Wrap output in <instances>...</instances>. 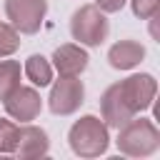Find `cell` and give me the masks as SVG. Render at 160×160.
Returning a JSON list of instances; mask_svg holds the SVG:
<instances>
[{
	"label": "cell",
	"instance_id": "obj_6",
	"mask_svg": "<svg viewBox=\"0 0 160 160\" xmlns=\"http://www.w3.org/2000/svg\"><path fill=\"white\" fill-rule=\"evenodd\" d=\"M5 112L15 122H32L42 110V98L35 90V85H18L5 100Z\"/></svg>",
	"mask_w": 160,
	"mask_h": 160
},
{
	"label": "cell",
	"instance_id": "obj_15",
	"mask_svg": "<svg viewBox=\"0 0 160 160\" xmlns=\"http://www.w3.org/2000/svg\"><path fill=\"white\" fill-rule=\"evenodd\" d=\"M18 122L15 120H5L0 118V152L8 155V152H15V145H18Z\"/></svg>",
	"mask_w": 160,
	"mask_h": 160
},
{
	"label": "cell",
	"instance_id": "obj_5",
	"mask_svg": "<svg viewBox=\"0 0 160 160\" xmlns=\"http://www.w3.org/2000/svg\"><path fill=\"white\" fill-rule=\"evenodd\" d=\"M5 15L20 35H35L48 15V0H5Z\"/></svg>",
	"mask_w": 160,
	"mask_h": 160
},
{
	"label": "cell",
	"instance_id": "obj_17",
	"mask_svg": "<svg viewBox=\"0 0 160 160\" xmlns=\"http://www.w3.org/2000/svg\"><path fill=\"white\" fill-rule=\"evenodd\" d=\"M125 2H128V0H95V5H98L102 12H118V10H122Z\"/></svg>",
	"mask_w": 160,
	"mask_h": 160
},
{
	"label": "cell",
	"instance_id": "obj_12",
	"mask_svg": "<svg viewBox=\"0 0 160 160\" xmlns=\"http://www.w3.org/2000/svg\"><path fill=\"white\" fill-rule=\"evenodd\" d=\"M22 72H25V78L35 85V88H48L50 82H52V62L45 58V55H30L28 60H25V65H22Z\"/></svg>",
	"mask_w": 160,
	"mask_h": 160
},
{
	"label": "cell",
	"instance_id": "obj_10",
	"mask_svg": "<svg viewBox=\"0 0 160 160\" xmlns=\"http://www.w3.org/2000/svg\"><path fill=\"white\" fill-rule=\"evenodd\" d=\"M50 152V138L42 128L32 125V122H22L18 128V145H15V155L20 158H42Z\"/></svg>",
	"mask_w": 160,
	"mask_h": 160
},
{
	"label": "cell",
	"instance_id": "obj_1",
	"mask_svg": "<svg viewBox=\"0 0 160 160\" xmlns=\"http://www.w3.org/2000/svg\"><path fill=\"white\" fill-rule=\"evenodd\" d=\"M110 128L98 115H82L68 130L70 150L80 158H100L110 148Z\"/></svg>",
	"mask_w": 160,
	"mask_h": 160
},
{
	"label": "cell",
	"instance_id": "obj_8",
	"mask_svg": "<svg viewBox=\"0 0 160 160\" xmlns=\"http://www.w3.org/2000/svg\"><path fill=\"white\" fill-rule=\"evenodd\" d=\"M100 115H102V122L108 128H122L128 120H132L138 112L130 108V102L125 100L122 90L118 82H112L102 95H100Z\"/></svg>",
	"mask_w": 160,
	"mask_h": 160
},
{
	"label": "cell",
	"instance_id": "obj_3",
	"mask_svg": "<svg viewBox=\"0 0 160 160\" xmlns=\"http://www.w3.org/2000/svg\"><path fill=\"white\" fill-rule=\"evenodd\" d=\"M70 35L82 48H98L110 35V22L98 5H80L70 18Z\"/></svg>",
	"mask_w": 160,
	"mask_h": 160
},
{
	"label": "cell",
	"instance_id": "obj_16",
	"mask_svg": "<svg viewBox=\"0 0 160 160\" xmlns=\"http://www.w3.org/2000/svg\"><path fill=\"white\" fill-rule=\"evenodd\" d=\"M130 8H132V15L140 18V20H150L158 15V8H160V0H130Z\"/></svg>",
	"mask_w": 160,
	"mask_h": 160
},
{
	"label": "cell",
	"instance_id": "obj_14",
	"mask_svg": "<svg viewBox=\"0 0 160 160\" xmlns=\"http://www.w3.org/2000/svg\"><path fill=\"white\" fill-rule=\"evenodd\" d=\"M20 48V32L10 22H0V58H10Z\"/></svg>",
	"mask_w": 160,
	"mask_h": 160
},
{
	"label": "cell",
	"instance_id": "obj_2",
	"mask_svg": "<svg viewBox=\"0 0 160 160\" xmlns=\"http://www.w3.org/2000/svg\"><path fill=\"white\" fill-rule=\"evenodd\" d=\"M115 145L128 158H148L160 148V130L150 118H132L118 128Z\"/></svg>",
	"mask_w": 160,
	"mask_h": 160
},
{
	"label": "cell",
	"instance_id": "obj_9",
	"mask_svg": "<svg viewBox=\"0 0 160 160\" xmlns=\"http://www.w3.org/2000/svg\"><path fill=\"white\" fill-rule=\"evenodd\" d=\"M52 70H58V75H65V78H80L90 62V55L85 52L82 45L78 42H65V45H58L52 58Z\"/></svg>",
	"mask_w": 160,
	"mask_h": 160
},
{
	"label": "cell",
	"instance_id": "obj_4",
	"mask_svg": "<svg viewBox=\"0 0 160 160\" xmlns=\"http://www.w3.org/2000/svg\"><path fill=\"white\" fill-rule=\"evenodd\" d=\"M85 102V85L80 78H65L60 75L58 80L50 82V95H48V108L52 115L68 118L80 110Z\"/></svg>",
	"mask_w": 160,
	"mask_h": 160
},
{
	"label": "cell",
	"instance_id": "obj_13",
	"mask_svg": "<svg viewBox=\"0 0 160 160\" xmlns=\"http://www.w3.org/2000/svg\"><path fill=\"white\" fill-rule=\"evenodd\" d=\"M20 75H22V68L18 60L0 58V100H5L20 85Z\"/></svg>",
	"mask_w": 160,
	"mask_h": 160
},
{
	"label": "cell",
	"instance_id": "obj_7",
	"mask_svg": "<svg viewBox=\"0 0 160 160\" xmlns=\"http://www.w3.org/2000/svg\"><path fill=\"white\" fill-rule=\"evenodd\" d=\"M118 85H120L125 100L130 102V108H132L135 112L148 110V108L152 105L155 95H158V80H155L150 72H135V75L120 80Z\"/></svg>",
	"mask_w": 160,
	"mask_h": 160
},
{
	"label": "cell",
	"instance_id": "obj_11",
	"mask_svg": "<svg viewBox=\"0 0 160 160\" xmlns=\"http://www.w3.org/2000/svg\"><path fill=\"white\" fill-rule=\"evenodd\" d=\"M142 58H145V48L138 40H118L108 50V62L115 70H132L142 62Z\"/></svg>",
	"mask_w": 160,
	"mask_h": 160
}]
</instances>
